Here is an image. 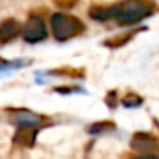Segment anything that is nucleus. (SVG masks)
Segmentation results:
<instances>
[{
    "instance_id": "f257e3e1",
    "label": "nucleus",
    "mask_w": 159,
    "mask_h": 159,
    "mask_svg": "<svg viewBox=\"0 0 159 159\" xmlns=\"http://www.w3.org/2000/svg\"><path fill=\"white\" fill-rule=\"evenodd\" d=\"M151 11H153V7L145 0H123V2L116 3L108 8L94 7L89 10V16L102 22L116 19L123 25H129V24H136L145 19L147 16L151 14Z\"/></svg>"
},
{
    "instance_id": "f03ea898",
    "label": "nucleus",
    "mask_w": 159,
    "mask_h": 159,
    "mask_svg": "<svg viewBox=\"0 0 159 159\" xmlns=\"http://www.w3.org/2000/svg\"><path fill=\"white\" fill-rule=\"evenodd\" d=\"M52 31L58 41H67L70 38L78 36L80 33L84 31V25L75 16L64 14V13H56L50 19Z\"/></svg>"
},
{
    "instance_id": "7ed1b4c3",
    "label": "nucleus",
    "mask_w": 159,
    "mask_h": 159,
    "mask_svg": "<svg viewBox=\"0 0 159 159\" xmlns=\"http://www.w3.org/2000/svg\"><path fill=\"white\" fill-rule=\"evenodd\" d=\"M131 147L140 154L153 156L154 151L159 150V140L150 133H136L131 140Z\"/></svg>"
},
{
    "instance_id": "20e7f679",
    "label": "nucleus",
    "mask_w": 159,
    "mask_h": 159,
    "mask_svg": "<svg viewBox=\"0 0 159 159\" xmlns=\"http://www.w3.org/2000/svg\"><path fill=\"white\" fill-rule=\"evenodd\" d=\"M22 34H24V39L27 42H39L42 39H45L47 36V28H45V24L41 17L38 16H33L27 20V24L24 25V30H22Z\"/></svg>"
},
{
    "instance_id": "39448f33",
    "label": "nucleus",
    "mask_w": 159,
    "mask_h": 159,
    "mask_svg": "<svg viewBox=\"0 0 159 159\" xmlns=\"http://www.w3.org/2000/svg\"><path fill=\"white\" fill-rule=\"evenodd\" d=\"M36 126H30V125H20V128L17 129L16 136H14V143L20 145V147H33L34 140H36Z\"/></svg>"
},
{
    "instance_id": "423d86ee",
    "label": "nucleus",
    "mask_w": 159,
    "mask_h": 159,
    "mask_svg": "<svg viewBox=\"0 0 159 159\" xmlns=\"http://www.w3.org/2000/svg\"><path fill=\"white\" fill-rule=\"evenodd\" d=\"M20 33V25L16 19H7L0 24V42H10Z\"/></svg>"
},
{
    "instance_id": "0eeeda50",
    "label": "nucleus",
    "mask_w": 159,
    "mask_h": 159,
    "mask_svg": "<svg viewBox=\"0 0 159 159\" xmlns=\"http://www.w3.org/2000/svg\"><path fill=\"white\" fill-rule=\"evenodd\" d=\"M42 117L30 112V111H17L16 112V117H14V122L17 125H30V126H39L42 123Z\"/></svg>"
},
{
    "instance_id": "6e6552de",
    "label": "nucleus",
    "mask_w": 159,
    "mask_h": 159,
    "mask_svg": "<svg viewBox=\"0 0 159 159\" xmlns=\"http://www.w3.org/2000/svg\"><path fill=\"white\" fill-rule=\"evenodd\" d=\"M112 128V123H108V122H98V123H94L91 128H89V133L91 134H102L108 129Z\"/></svg>"
},
{
    "instance_id": "1a4fd4ad",
    "label": "nucleus",
    "mask_w": 159,
    "mask_h": 159,
    "mask_svg": "<svg viewBox=\"0 0 159 159\" xmlns=\"http://www.w3.org/2000/svg\"><path fill=\"white\" fill-rule=\"evenodd\" d=\"M140 103H142L140 97H137V95H133V94L126 95V97L122 100V105H123V106H126V108H136V106H139Z\"/></svg>"
}]
</instances>
